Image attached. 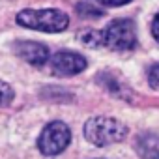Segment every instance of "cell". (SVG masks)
<instances>
[{"label":"cell","mask_w":159,"mask_h":159,"mask_svg":"<svg viewBox=\"0 0 159 159\" xmlns=\"http://www.w3.org/2000/svg\"><path fill=\"white\" fill-rule=\"evenodd\" d=\"M135 152L140 159H159V135L155 133H140L135 140Z\"/></svg>","instance_id":"cell-7"},{"label":"cell","mask_w":159,"mask_h":159,"mask_svg":"<svg viewBox=\"0 0 159 159\" xmlns=\"http://www.w3.org/2000/svg\"><path fill=\"white\" fill-rule=\"evenodd\" d=\"M99 4H105V6H124V4H127L129 0H98Z\"/></svg>","instance_id":"cell-13"},{"label":"cell","mask_w":159,"mask_h":159,"mask_svg":"<svg viewBox=\"0 0 159 159\" xmlns=\"http://www.w3.org/2000/svg\"><path fill=\"white\" fill-rule=\"evenodd\" d=\"M13 51L21 60H25L26 64L36 66V67H41L49 60V49L38 41H17Z\"/></svg>","instance_id":"cell-6"},{"label":"cell","mask_w":159,"mask_h":159,"mask_svg":"<svg viewBox=\"0 0 159 159\" xmlns=\"http://www.w3.org/2000/svg\"><path fill=\"white\" fill-rule=\"evenodd\" d=\"M15 21L19 26L47 34L64 32L69 25V17L60 10H23L17 13Z\"/></svg>","instance_id":"cell-2"},{"label":"cell","mask_w":159,"mask_h":159,"mask_svg":"<svg viewBox=\"0 0 159 159\" xmlns=\"http://www.w3.org/2000/svg\"><path fill=\"white\" fill-rule=\"evenodd\" d=\"M129 133V127L111 116H94L84 122L83 135L94 146H111L114 142H122Z\"/></svg>","instance_id":"cell-1"},{"label":"cell","mask_w":159,"mask_h":159,"mask_svg":"<svg viewBox=\"0 0 159 159\" xmlns=\"http://www.w3.org/2000/svg\"><path fill=\"white\" fill-rule=\"evenodd\" d=\"M79 41L92 47V49H98V47H103V41H101V30H84L83 34H79Z\"/></svg>","instance_id":"cell-8"},{"label":"cell","mask_w":159,"mask_h":159,"mask_svg":"<svg viewBox=\"0 0 159 159\" xmlns=\"http://www.w3.org/2000/svg\"><path fill=\"white\" fill-rule=\"evenodd\" d=\"M103 47L111 51H131L137 45V28L131 19H114L101 30Z\"/></svg>","instance_id":"cell-3"},{"label":"cell","mask_w":159,"mask_h":159,"mask_svg":"<svg viewBox=\"0 0 159 159\" xmlns=\"http://www.w3.org/2000/svg\"><path fill=\"white\" fill-rule=\"evenodd\" d=\"M86 66H88L86 58L73 51H60L51 58V69L56 75H66V77L79 75L86 69Z\"/></svg>","instance_id":"cell-5"},{"label":"cell","mask_w":159,"mask_h":159,"mask_svg":"<svg viewBox=\"0 0 159 159\" xmlns=\"http://www.w3.org/2000/svg\"><path fill=\"white\" fill-rule=\"evenodd\" d=\"M69 142H71V131H69V127L64 122L54 120V122H49L41 129V133L38 137V150L43 155L52 157V155L62 153L69 146Z\"/></svg>","instance_id":"cell-4"},{"label":"cell","mask_w":159,"mask_h":159,"mask_svg":"<svg viewBox=\"0 0 159 159\" xmlns=\"http://www.w3.org/2000/svg\"><path fill=\"white\" fill-rule=\"evenodd\" d=\"M148 83L153 90H159V64H153L148 71Z\"/></svg>","instance_id":"cell-11"},{"label":"cell","mask_w":159,"mask_h":159,"mask_svg":"<svg viewBox=\"0 0 159 159\" xmlns=\"http://www.w3.org/2000/svg\"><path fill=\"white\" fill-rule=\"evenodd\" d=\"M152 36L155 38V41H159V13L155 15L153 23H152Z\"/></svg>","instance_id":"cell-12"},{"label":"cell","mask_w":159,"mask_h":159,"mask_svg":"<svg viewBox=\"0 0 159 159\" xmlns=\"http://www.w3.org/2000/svg\"><path fill=\"white\" fill-rule=\"evenodd\" d=\"M77 13L81 17H88V19H96V17H101L103 15V10L94 6L92 2H79L77 4Z\"/></svg>","instance_id":"cell-9"},{"label":"cell","mask_w":159,"mask_h":159,"mask_svg":"<svg viewBox=\"0 0 159 159\" xmlns=\"http://www.w3.org/2000/svg\"><path fill=\"white\" fill-rule=\"evenodd\" d=\"M11 101H13V88L8 83L0 81V107H8Z\"/></svg>","instance_id":"cell-10"}]
</instances>
